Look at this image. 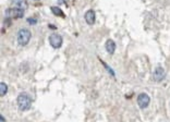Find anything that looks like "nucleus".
Masks as SVG:
<instances>
[{
    "instance_id": "obj_1",
    "label": "nucleus",
    "mask_w": 170,
    "mask_h": 122,
    "mask_svg": "<svg viewBox=\"0 0 170 122\" xmlns=\"http://www.w3.org/2000/svg\"><path fill=\"white\" fill-rule=\"evenodd\" d=\"M16 101H18L19 109L22 110V111H26V110H29V108H31L32 99H31V97L29 96V94L21 93L18 96V99H16Z\"/></svg>"
},
{
    "instance_id": "obj_2",
    "label": "nucleus",
    "mask_w": 170,
    "mask_h": 122,
    "mask_svg": "<svg viewBox=\"0 0 170 122\" xmlns=\"http://www.w3.org/2000/svg\"><path fill=\"white\" fill-rule=\"evenodd\" d=\"M31 36H32V34L29 30H26V29L20 30V31L18 32V43L21 45V46H25V45L29 44V40H31Z\"/></svg>"
},
{
    "instance_id": "obj_3",
    "label": "nucleus",
    "mask_w": 170,
    "mask_h": 122,
    "mask_svg": "<svg viewBox=\"0 0 170 122\" xmlns=\"http://www.w3.org/2000/svg\"><path fill=\"white\" fill-rule=\"evenodd\" d=\"M5 16L7 18H14L20 19L24 16V10L21 8H11L5 10Z\"/></svg>"
},
{
    "instance_id": "obj_4",
    "label": "nucleus",
    "mask_w": 170,
    "mask_h": 122,
    "mask_svg": "<svg viewBox=\"0 0 170 122\" xmlns=\"http://www.w3.org/2000/svg\"><path fill=\"white\" fill-rule=\"evenodd\" d=\"M149 103H151V98H149V96L146 93H142L137 96V105H139L140 108H142V109L147 108Z\"/></svg>"
},
{
    "instance_id": "obj_5",
    "label": "nucleus",
    "mask_w": 170,
    "mask_h": 122,
    "mask_svg": "<svg viewBox=\"0 0 170 122\" xmlns=\"http://www.w3.org/2000/svg\"><path fill=\"white\" fill-rule=\"evenodd\" d=\"M49 44L51 45V47L58 49L60 48L61 45H62V37L59 34H52L49 36Z\"/></svg>"
},
{
    "instance_id": "obj_6",
    "label": "nucleus",
    "mask_w": 170,
    "mask_h": 122,
    "mask_svg": "<svg viewBox=\"0 0 170 122\" xmlns=\"http://www.w3.org/2000/svg\"><path fill=\"white\" fill-rule=\"evenodd\" d=\"M166 78V71L162 67H157L153 73V78L155 82H161Z\"/></svg>"
},
{
    "instance_id": "obj_7",
    "label": "nucleus",
    "mask_w": 170,
    "mask_h": 122,
    "mask_svg": "<svg viewBox=\"0 0 170 122\" xmlns=\"http://www.w3.org/2000/svg\"><path fill=\"white\" fill-rule=\"evenodd\" d=\"M84 18H85V21H86V23L88 24V25H93V24L95 23V20H96V19H95L96 18V16H95V12L93 10L86 11Z\"/></svg>"
},
{
    "instance_id": "obj_8",
    "label": "nucleus",
    "mask_w": 170,
    "mask_h": 122,
    "mask_svg": "<svg viewBox=\"0 0 170 122\" xmlns=\"http://www.w3.org/2000/svg\"><path fill=\"white\" fill-rule=\"evenodd\" d=\"M105 47H106L107 52H109L110 55H113V52H115V50H116V43L113 42V39H108L107 42H106Z\"/></svg>"
},
{
    "instance_id": "obj_9",
    "label": "nucleus",
    "mask_w": 170,
    "mask_h": 122,
    "mask_svg": "<svg viewBox=\"0 0 170 122\" xmlns=\"http://www.w3.org/2000/svg\"><path fill=\"white\" fill-rule=\"evenodd\" d=\"M51 12L55 14V16H61V18H64V13H63V11L61 10L59 7H51Z\"/></svg>"
},
{
    "instance_id": "obj_10",
    "label": "nucleus",
    "mask_w": 170,
    "mask_h": 122,
    "mask_svg": "<svg viewBox=\"0 0 170 122\" xmlns=\"http://www.w3.org/2000/svg\"><path fill=\"white\" fill-rule=\"evenodd\" d=\"M13 3L16 5V8H21L23 10L26 8V2L24 0H13Z\"/></svg>"
},
{
    "instance_id": "obj_11",
    "label": "nucleus",
    "mask_w": 170,
    "mask_h": 122,
    "mask_svg": "<svg viewBox=\"0 0 170 122\" xmlns=\"http://www.w3.org/2000/svg\"><path fill=\"white\" fill-rule=\"evenodd\" d=\"M7 92H8V86L5 83L1 82V84H0V96H5Z\"/></svg>"
},
{
    "instance_id": "obj_12",
    "label": "nucleus",
    "mask_w": 170,
    "mask_h": 122,
    "mask_svg": "<svg viewBox=\"0 0 170 122\" xmlns=\"http://www.w3.org/2000/svg\"><path fill=\"white\" fill-rule=\"evenodd\" d=\"M102 64H104L105 67H106V69H107V70L109 71V72H110V74H111V75H115V72H113V71L111 70V68H110V67H108V65L106 64V63H104V62H102Z\"/></svg>"
},
{
    "instance_id": "obj_13",
    "label": "nucleus",
    "mask_w": 170,
    "mask_h": 122,
    "mask_svg": "<svg viewBox=\"0 0 170 122\" xmlns=\"http://www.w3.org/2000/svg\"><path fill=\"white\" fill-rule=\"evenodd\" d=\"M27 22H29V24H35V23H37V20L33 18H29L27 19Z\"/></svg>"
},
{
    "instance_id": "obj_14",
    "label": "nucleus",
    "mask_w": 170,
    "mask_h": 122,
    "mask_svg": "<svg viewBox=\"0 0 170 122\" xmlns=\"http://www.w3.org/2000/svg\"><path fill=\"white\" fill-rule=\"evenodd\" d=\"M1 122H5V118H3L2 116H1Z\"/></svg>"
}]
</instances>
